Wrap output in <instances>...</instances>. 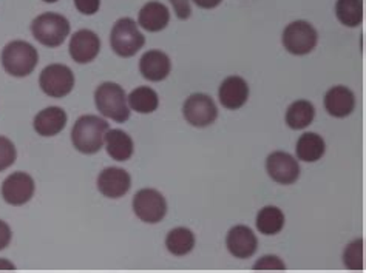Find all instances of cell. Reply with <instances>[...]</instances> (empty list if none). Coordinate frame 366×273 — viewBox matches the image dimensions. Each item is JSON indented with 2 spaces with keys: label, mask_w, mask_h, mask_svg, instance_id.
I'll use <instances>...</instances> for the list:
<instances>
[{
  "label": "cell",
  "mask_w": 366,
  "mask_h": 273,
  "mask_svg": "<svg viewBox=\"0 0 366 273\" xmlns=\"http://www.w3.org/2000/svg\"><path fill=\"white\" fill-rule=\"evenodd\" d=\"M110 130L107 121L99 116L85 114L76 121L71 130V142L74 149L84 154L98 153L105 142V134Z\"/></svg>",
  "instance_id": "1"
},
{
  "label": "cell",
  "mask_w": 366,
  "mask_h": 273,
  "mask_svg": "<svg viewBox=\"0 0 366 273\" xmlns=\"http://www.w3.org/2000/svg\"><path fill=\"white\" fill-rule=\"evenodd\" d=\"M96 109L105 118H110L119 124L130 118V109L127 105V96L121 85L114 82H104L94 93Z\"/></svg>",
  "instance_id": "2"
},
{
  "label": "cell",
  "mask_w": 366,
  "mask_h": 273,
  "mask_svg": "<svg viewBox=\"0 0 366 273\" xmlns=\"http://www.w3.org/2000/svg\"><path fill=\"white\" fill-rule=\"evenodd\" d=\"M39 62L37 50L25 41L9 42L2 51V65L8 74L14 77H25L34 71Z\"/></svg>",
  "instance_id": "3"
},
{
  "label": "cell",
  "mask_w": 366,
  "mask_h": 273,
  "mask_svg": "<svg viewBox=\"0 0 366 273\" xmlns=\"http://www.w3.org/2000/svg\"><path fill=\"white\" fill-rule=\"evenodd\" d=\"M31 31L37 42L45 46L56 48L64 44L70 34V22L62 14L44 13L37 16L31 24Z\"/></svg>",
  "instance_id": "4"
},
{
  "label": "cell",
  "mask_w": 366,
  "mask_h": 273,
  "mask_svg": "<svg viewBox=\"0 0 366 273\" xmlns=\"http://www.w3.org/2000/svg\"><path fill=\"white\" fill-rule=\"evenodd\" d=\"M146 42V37L139 31L133 19L124 17L114 24L110 34L112 50L121 57H132L137 54Z\"/></svg>",
  "instance_id": "5"
},
{
  "label": "cell",
  "mask_w": 366,
  "mask_h": 273,
  "mask_svg": "<svg viewBox=\"0 0 366 273\" xmlns=\"http://www.w3.org/2000/svg\"><path fill=\"white\" fill-rule=\"evenodd\" d=\"M319 41L315 28L305 21L289 24L283 31V45L286 50L295 56L310 54Z\"/></svg>",
  "instance_id": "6"
},
{
  "label": "cell",
  "mask_w": 366,
  "mask_h": 273,
  "mask_svg": "<svg viewBox=\"0 0 366 273\" xmlns=\"http://www.w3.org/2000/svg\"><path fill=\"white\" fill-rule=\"evenodd\" d=\"M39 84L46 96L54 97V99H62L73 90L74 74L66 65L53 64L44 68Z\"/></svg>",
  "instance_id": "7"
},
{
  "label": "cell",
  "mask_w": 366,
  "mask_h": 273,
  "mask_svg": "<svg viewBox=\"0 0 366 273\" xmlns=\"http://www.w3.org/2000/svg\"><path fill=\"white\" fill-rule=\"evenodd\" d=\"M133 212L147 224L161 222L167 213V202L155 189H142L133 198Z\"/></svg>",
  "instance_id": "8"
},
{
  "label": "cell",
  "mask_w": 366,
  "mask_h": 273,
  "mask_svg": "<svg viewBox=\"0 0 366 273\" xmlns=\"http://www.w3.org/2000/svg\"><path fill=\"white\" fill-rule=\"evenodd\" d=\"M182 114L190 125L203 129V126H209L215 122L218 109L210 96L197 93L192 94L186 101L184 106H182Z\"/></svg>",
  "instance_id": "9"
},
{
  "label": "cell",
  "mask_w": 366,
  "mask_h": 273,
  "mask_svg": "<svg viewBox=\"0 0 366 273\" xmlns=\"http://www.w3.org/2000/svg\"><path fill=\"white\" fill-rule=\"evenodd\" d=\"M36 190L34 179L25 172H16L4 181L2 197L11 206H24L33 198Z\"/></svg>",
  "instance_id": "10"
},
{
  "label": "cell",
  "mask_w": 366,
  "mask_h": 273,
  "mask_svg": "<svg viewBox=\"0 0 366 273\" xmlns=\"http://www.w3.org/2000/svg\"><path fill=\"white\" fill-rule=\"evenodd\" d=\"M266 170L275 182L282 185L294 184L300 177V165L294 156L285 152H275L267 156Z\"/></svg>",
  "instance_id": "11"
},
{
  "label": "cell",
  "mask_w": 366,
  "mask_h": 273,
  "mask_svg": "<svg viewBox=\"0 0 366 273\" xmlns=\"http://www.w3.org/2000/svg\"><path fill=\"white\" fill-rule=\"evenodd\" d=\"M70 56L78 64H90L101 51V41L96 33L90 30H79L70 41Z\"/></svg>",
  "instance_id": "12"
},
{
  "label": "cell",
  "mask_w": 366,
  "mask_h": 273,
  "mask_svg": "<svg viewBox=\"0 0 366 273\" xmlns=\"http://www.w3.org/2000/svg\"><path fill=\"white\" fill-rule=\"evenodd\" d=\"M132 187L130 174L118 167H109L101 172L98 178V189L105 198H122Z\"/></svg>",
  "instance_id": "13"
},
{
  "label": "cell",
  "mask_w": 366,
  "mask_h": 273,
  "mask_svg": "<svg viewBox=\"0 0 366 273\" xmlns=\"http://www.w3.org/2000/svg\"><path fill=\"white\" fill-rule=\"evenodd\" d=\"M226 246L238 259H247L254 255L258 247L255 233L246 226H235L227 233Z\"/></svg>",
  "instance_id": "14"
},
{
  "label": "cell",
  "mask_w": 366,
  "mask_h": 273,
  "mask_svg": "<svg viewBox=\"0 0 366 273\" xmlns=\"http://www.w3.org/2000/svg\"><path fill=\"white\" fill-rule=\"evenodd\" d=\"M219 102L227 110H238L247 102L249 85L239 76H230L219 85Z\"/></svg>",
  "instance_id": "15"
},
{
  "label": "cell",
  "mask_w": 366,
  "mask_h": 273,
  "mask_svg": "<svg viewBox=\"0 0 366 273\" xmlns=\"http://www.w3.org/2000/svg\"><path fill=\"white\" fill-rule=\"evenodd\" d=\"M172 62L170 57L159 50H150L141 57L139 71L147 81L159 82L170 74Z\"/></svg>",
  "instance_id": "16"
},
{
  "label": "cell",
  "mask_w": 366,
  "mask_h": 273,
  "mask_svg": "<svg viewBox=\"0 0 366 273\" xmlns=\"http://www.w3.org/2000/svg\"><path fill=\"white\" fill-rule=\"evenodd\" d=\"M355 97L346 86H334L325 96V109L334 118H346L354 111Z\"/></svg>",
  "instance_id": "17"
},
{
  "label": "cell",
  "mask_w": 366,
  "mask_h": 273,
  "mask_svg": "<svg viewBox=\"0 0 366 273\" xmlns=\"http://www.w3.org/2000/svg\"><path fill=\"white\" fill-rule=\"evenodd\" d=\"M66 125V113L61 106H48L34 118V130L44 138L59 134Z\"/></svg>",
  "instance_id": "18"
},
{
  "label": "cell",
  "mask_w": 366,
  "mask_h": 273,
  "mask_svg": "<svg viewBox=\"0 0 366 273\" xmlns=\"http://www.w3.org/2000/svg\"><path fill=\"white\" fill-rule=\"evenodd\" d=\"M170 13L166 5L159 2H149L141 8L138 24L144 28V30L157 33L164 30L169 25Z\"/></svg>",
  "instance_id": "19"
},
{
  "label": "cell",
  "mask_w": 366,
  "mask_h": 273,
  "mask_svg": "<svg viewBox=\"0 0 366 273\" xmlns=\"http://www.w3.org/2000/svg\"><path fill=\"white\" fill-rule=\"evenodd\" d=\"M105 149L112 159L129 161L133 154V139L122 130H109L105 134Z\"/></svg>",
  "instance_id": "20"
},
{
  "label": "cell",
  "mask_w": 366,
  "mask_h": 273,
  "mask_svg": "<svg viewBox=\"0 0 366 273\" xmlns=\"http://www.w3.org/2000/svg\"><path fill=\"white\" fill-rule=\"evenodd\" d=\"M297 158L305 162H315L322 159L326 145L322 136L317 133H305L297 142Z\"/></svg>",
  "instance_id": "21"
},
{
  "label": "cell",
  "mask_w": 366,
  "mask_h": 273,
  "mask_svg": "<svg viewBox=\"0 0 366 273\" xmlns=\"http://www.w3.org/2000/svg\"><path fill=\"white\" fill-rule=\"evenodd\" d=\"M315 118V109L310 101H297L286 111V124L292 130H303Z\"/></svg>",
  "instance_id": "22"
},
{
  "label": "cell",
  "mask_w": 366,
  "mask_h": 273,
  "mask_svg": "<svg viewBox=\"0 0 366 273\" xmlns=\"http://www.w3.org/2000/svg\"><path fill=\"white\" fill-rule=\"evenodd\" d=\"M285 227V213L274 206H267L259 210L257 217V229L263 235L272 237L280 233Z\"/></svg>",
  "instance_id": "23"
},
{
  "label": "cell",
  "mask_w": 366,
  "mask_h": 273,
  "mask_svg": "<svg viewBox=\"0 0 366 273\" xmlns=\"http://www.w3.org/2000/svg\"><path fill=\"white\" fill-rule=\"evenodd\" d=\"M167 250L175 257H184L195 247V235L186 227L173 229L166 238Z\"/></svg>",
  "instance_id": "24"
},
{
  "label": "cell",
  "mask_w": 366,
  "mask_h": 273,
  "mask_svg": "<svg viewBox=\"0 0 366 273\" xmlns=\"http://www.w3.org/2000/svg\"><path fill=\"white\" fill-rule=\"evenodd\" d=\"M127 101L130 104V109L141 114L153 113L159 105V97L157 91L149 89V86H138L137 90L130 93Z\"/></svg>",
  "instance_id": "25"
},
{
  "label": "cell",
  "mask_w": 366,
  "mask_h": 273,
  "mask_svg": "<svg viewBox=\"0 0 366 273\" xmlns=\"http://www.w3.org/2000/svg\"><path fill=\"white\" fill-rule=\"evenodd\" d=\"M335 16L346 26H359L363 21V0H337Z\"/></svg>",
  "instance_id": "26"
},
{
  "label": "cell",
  "mask_w": 366,
  "mask_h": 273,
  "mask_svg": "<svg viewBox=\"0 0 366 273\" xmlns=\"http://www.w3.org/2000/svg\"><path fill=\"white\" fill-rule=\"evenodd\" d=\"M345 266L350 270H362L363 269V239L352 241L343 253Z\"/></svg>",
  "instance_id": "27"
},
{
  "label": "cell",
  "mask_w": 366,
  "mask_h": 273,
  "mask_svg": "<svg viewBox=\"0 0 366 273\" xmlns=\"http://www.w3.org/2000/svg\"><path fill=\"white\" fill-rule=\"evenodd\" d=\"M16 147L14 144L9 141L5 136H0V172L11 167L16 162Z\"/></svg>",
  "instance_id": "28"
},
{
  "label": "cell",
  "mask_w": 366,
  "mask_h": 273,
  "mask_svg": "<svg viewBox=\"0 0 366 273\" xmlns=\"http://www.w3.org/2000/svg\"><path fill=\"white\" fill-rule=\"evenodd\" d=\"M255 270H285V262L275 255H266L254 266Z\"/></svg>",
  "instance_id": "29"
},
{
  "label": "cell",
  "mask_w": 366,
  "mask_h": 273,
  "mask_svg": "<svg viewBox=\"0 0 366 273\" xmlns=\"http://www.w3.org/2000/svg\"><path fill=\"white\" fill-rule=\"evenodd\" d=\"M74 6L78 8L79 13L85 16H92L99 11L101 0H74Z\"/></svg>",
  "instance_id": "30"
},
{
  "label": "cell",
  "mask_w": 366,
  "mask_h": 273,
  "mask_svg": "<svg viewBox=\"0 0 366 273\" xmlns=\"http://www.w3.org/2000/svg\"><path fill=\"white\" fill-rule=\"evenodd\" d=\"M13 238V232L9 229L8 224L5 221L0 219V250H4L9 246Z\"/></svg>",
  "instance_id": "31"
},
{
  "label": "cell",
  "mask_w": 366,
  "mask_h": 273,
  "mask_svg": "<svg viewBox=\"0 0 366 273\" xmlns=\"http://www.w3.org/2000/svg\"><path fill=\"white\" fill-rule=\"evenodd\" d=\"M172 5L175 6V11L177 16L179 19H189L190 17V5H189V0H170Z\"/></svg>",
  "instance_id": "32"
},
{
  "label": "cell",
  "mask_w": 366,
  "mask_h": 273,
  "mask_svg": "<svg viewBox=\"0 0 366 273\" xmlns=\"http://www.w3.org/2000/svg\"><path fill=\"white\" fill-rule=\"evenodd\" d=\"M194 2L199 6V8H204V9H212L218 6L223 0H194Z\"/></svg>",
  "instance_id": "33"
},
{
  "label": "cell",
  "mask_w": 366,
  "mask_h": 273,
  "mask_svg": "<svg viewBox=\"0 0 366 273\" xmlns=\"http://www.w3.org/2000/svg\"><path fill=\"white\" fill-rule=\"evenodd\" d=\"M0 269H14V264L8 262L6 259H0Z\"/></svg>",
  "instance_id": "34"
},
{
  "label": "cell",
  "mask_w": 366,
  "mask_h": 273,
  "mask_svg": "<svg viewBox=\"0 0 366 273\" xmlns=\"http://www.w3.org/2000/svg\"><path fill=\"white\" fill-rule=\"evenodd\" d=\"M44 2H46V4H54V2H57V0H44Z\"/></svg>",
  "instance_id": "35"
}]
</instances>
